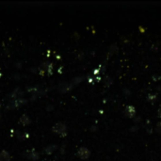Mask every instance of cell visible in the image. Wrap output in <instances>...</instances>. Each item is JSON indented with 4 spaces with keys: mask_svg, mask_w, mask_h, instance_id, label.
<instances>
[{
    "mask_svg": "<svg viewBox=\"0 0 161 161\" xmlns=\"http://www.w3.org/2000/svg\"><path fill=\"white\" fill-rule=\"evenodd\" d=\"M52 131L55 134L59 135L61 138H64L67 136V126H66V124L63 123H57L52 127Z\"/></svg>",
    "mask_w": 161,
    "mask_h": 161,
    "instance_id": "6da1fadb",
    "label": "cell"
},
{
    "mask_svg": "<svg viewBox=\"0 0 161 161\" xmlns=\"http://www.w3.org/2000/svg\"><path fill=\"white\" fill-rule=\"evenodd\" d=\"M26 104H27V100L25 98L17 99V100H10L9 105L6 106V110H12L18 108V107H21L25 106Z\"/></svg>",
    "mask_w": 161,
    "mask_h": 161,
    "instance_id": "7a4b0ae2",
    "label": "cell"
},
{
    "mask_svg": "<svg viewBox=\"0 0 161 161\" xmlns=\"http://www.w3.org/2000/svg\"><path fill=\"white\" fill-rule=\"evenodd\" d=\"M74 88L73 84L71 82H60L58 86V91L59 93H67L70 91H72V89Z\"/></svg>",
    "mask_w": 161,
    "mask_h": 161,
    "instance_id": "3957f363",
    "label": "cell"
},
{
    "mask_svg": "<svg viewBox=\"0 0 161 161\" xmlns=\"http://www.w3.org/2000/svg\"><path fill=\"white\" fill-rule=\"evenodd\" d=\"M76 156L82 160L89 159V156H91V151H89L87 147H80L77 150Z\"/></svg>",
    "mask_w": 161,
    "mask_h": 161,
    "instance_id": "277c9868",
    "label": "cell"
},
{
    "mask_svg": "<svg viewBox=\"0 0 161 161\" xmlns=\"http://www.w3.org/2000/svg\"><path fill=\"white\" fill-rule=\"evenodd\" d=\"M123 112H124L125 117L129 118V119H133V118H135L136 113H137V111H136V107L133 106H130V105L125 106Z\"/></svg>",
    "mask_w": 161,
    "mask_h": 161,
    "instance_id": "5b68a950",
    "label": "cell"
},
{
    "mask_svg": "<svg viewBox=\"0 0 161 161\" xmlns=\"http://www.w3.org/2000/svg\"><path fill=\"white\" fill-rule=\"evenodd\" d=\"M25 155H26L27 158L30 159V160L36 161V160H39V159H40V153L36 152L34 149L30 150V151H29V150H27Z\"/></svg>",
    "mask_w": 161,
    "mask_h": 161,
    "instance_id": "8992f818",
    "label": "cell"
},
{
    "mask_svg": "<svg viewBox=\"0 0 161 161\" xmlns=\"http://www.w3.org/2000/svg\"><path fill=\"white\" fill-rule=\"evenodd\" d=\"M24 91H22L19 88L15 89L14 91L9 95V97L10 100H17V99H21L24 97Z\"/></svg>",
    "mask_w": 161,
    "mask_h": 161,
    "instance_id": "52a82bcc",
    "label": "cell"
},
{
    "mask_svg": "<svg viewBox=\"0 0 161 161\" xmlns=\"http://www.w3.org/2000/svg\"><path fill=\"white\" fill-rule=\"evenodd\" d=\"M12 160V156L10 153L6 151V150H2L0 152V161H10Z\"/></svg>",
    "mask_w": 161,
    "mask_h": 161,
    "instance_id": "ba28073f",
    "label": "cell"
},
{
    "mask_svg": "<svg viewBox=\"0 0 161 161\" xmlns=\"http://www.w3.org/2000/svg\"><path fill=\"white\" fill-rule=\"evenodd\" d=\"M57 149H58V146H57L56 144H49L44 149V152L45 155L49 156V155H52V153L55 152Z\"/></svg>",
    "mask_w": 161,
    "mask_h": 161,
    "instance_id": "9c48e42d",
    "label": "cell"
},
{
    "mask_svg": "<svg viewBox=\"0 0 161 161\" xmlns=\"http://www.w3.org/2000/svg\"><path fill=\"white\" fill-rule=\"evenodd\" d=\"M19 123L22 125H24V126H27V125L31 123V120H30V118L28 117L27 114H23V115L20 117V121H19Z\"/></svg>",
    "mask_w": 161,
    "mask_h": 161,
    "instance_id": "30bf717a",
    "label": "cell"
},
{
    "mask_svg": "<svg viewBox=\"0 0 161 161\" xmlns=\"http://www.w3.org/2000/svg\"><path fill=\"white\" fill-rule=\"evenodd\" d=\"M15 137L20 139V141H24V139H27L29 138V134L28 133H26V132H21V131H16L15 132Z\"/></svg>",
    "mask_w": 161,
    "mask_h": 161,
    "instance_id": "8fae6325",
    "label": "cell"
},
{
    "mask_svg": "<svg viewBox=\"0 0 161 161\" xmlns=\"http://www.w3.org/2000/svg\"><path fill=\"white\" fill-rule=\"evenodd\" d=\"M83 79H84V78L82 77V76H77V77H74V79L71 81V83L73 84V86L74 87V86H76V85H78L79 83H81V82L83 81Z\"/></svg>",
    "mask_w": 161,
    "mask_h": 161,
    "instance_id": "7c38bea8",
    "label": "cell"
},
{
    "mask_svg": "<svg viewBox=\"0 0 161 161\" xmlns=\"http://www.w3.org/2000/svg\"><path fill=\"white\" fill-rule=\"evenodd\" d=\"M157 96H156V94H153V93H150V94H148L147 95V101L149 102V103H151V104H153L156 101V98Z\"/></svg>",
    "mask_w": 161,
    "mask_h": 161,
    "instance_id": "4fadbf2b",
    "label": "cell"
},
{
    "mask_svg": "<svg viewBox=\"0 0 161 161\" xmlns=\"http://www.w3.org/2000/svg\"><path fill=\"white\" fill-rule=\"evenodd\" d=\"M117 50H118V48H117V46L115 45V44H113V45H111L109 47V50H108V53H109V57L110 56H112L113 54H115L116 52H117ZM107 53V54H108Z\"/></svg>",
    "mask_w": 161,
    "mask_h": 161,
    "instance_id": "5bb4252c",
    "label": "cell"
},
{
    "mask_svg": "<svg viewBox=\"0 0 161 161\" xmlns=\"http://www.w3.org/2000/svg\"><path fill=\"white\" fill-rule=\"evenodd\" d=\"M104 82H105L106 86H110L112 84V79L108 76H105V78H104Z\"/></svg>",
    "mask_w": 161,
    "mask_h": 161,
    "instance_id": "9a60e30c",
    "label": "cell"
},
{
    "mask_svg": "<svg viewBox=\"0 0 161 161\" xmlns=\"http://www.w3.org/2000/svg\"><path fill=\"white\" fill-rule=\"evenodd\" d=\"M155 130L156 133H158V134H161V121H159L158 123H156V128H155Z\"/></svg>",
    "mask_w": 161,
    "mask_h": 161,
    "instance_id": "2e32d148",
    "label": "cell"
},
{
    "mask_svg": "<svg viewBox=\"0 0 161 161\" xmlns=\"http://www.w3.org/2000/svg\"><path fill=\"white\" fill-rule=\"evenodd\" d=\"M46 73H47L48 74H53V64H52V63H49Z\"/></svg>",
    "mask_w": 161,
    "mask_h": 161,
    "instance_id": "e0dca14e",
    "label": "cell"
},
{
    "mask_svg": "<svg viewBox=\"0 0 161 161\" xmlns=\"http://www.w3.org/2000/svg\"><path fill=\"white\" fill-rule=\"evenodd\" d=\"M157 116H158V118H160V119H161V107H159L158 110H157Z\"/></svg>",
    "mask_w": 161,
    "mask_h": 161,
    "instance_id": "ac0fdd59",
    "label": "cell"
},
{
    "mask_svg": "<svg viewBox=\"0 0 161 161\" xmlns=\"http://www.w3.org/2000/svg\"><path fill=\"white\" fill-rule=\"evenodd\" d=\"M141 117L136 118V119H135V123H139V121H141Z\"/></svg>",
    "mask_w": 161,
    "mask_h": 161,
    "instance_id": "d6986e66",
    "label": "cell"
},
{
    "mask_svg": "<svg viewBox=\"0 0 161 161\" xmlns=\"http://www.w3.org/2000/svg\"><path fill=\"white\" fill-rule=\"evenodd\" d=\"M50 106H47V107H46V109H47L48 110V111H50V110H52L53 109V106H51V105H49Z\"/></svg>",
    "mask_w": 161,
    "mask_h": 161,
    "instance_id": "ffe728a7",
    "label": "cell"
},
{
    "mask_svg": "<svg viewBox=\"0 0 161 161\" xmlns=\"http://www.w3.org/2000/svg\"><path fill=\"white\" fill-rule=\"evenodd\" d=\"M100 71H101V70H99V69H97V70H94V71H93V74H97Z\"/></svg>",
    "mask_w": 161,
    "mask_h": 161,
    "instance_id": "44dd1931",
    "label": "cell"
},
{
    "mask_svg": "<svg viewBox=\"0 0 161 161\" xmlns=\"http://www.w3.org/2000/svg\"><path fill=\"white\" fill-rule=\"evenodd\" d=\"M2 117V114H1V112H0V118H1Z\"/></svg>",
    "mask_w": 161,
    "mask_h": 161,
    "instance_id": "7402d4cb",
    "label": "cell"
}]
</instances>
